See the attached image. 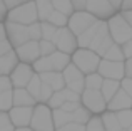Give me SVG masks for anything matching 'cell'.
<instances>
[{"label":"cell","instance_id":"obj_1","mask_svg":"<svg viewBox=\"0 0 132 131\" xmlns=\"http://www.w3.org/2000/svg\"><path fill=\"white\" fill-rule=\"evenodd\" d=\"M107 27H109V32H110V37H112L114 44H126L127 40L132 39V27L129 25L124 15L120 12H116L109 20H107Z\"/></svg>","mask_w":132,"mask_h":131},{"label":"cell","instance_id":"obj_2","mask_svg":"<svg viewBox=\"0 0 132 131\" xmlns=\"http://www.w3.org/2000/svg\"><path fill=\"white\" fill-rule=\"evenodd\" d=\"M70 57H72V64L77 66L85 76L92 74V72H97L99 64L102 61V57L92 49H77Z\"/></svg>","mask_w":132,"mask_h":131},{"label":"cell","instance_id":"obj_3","mask_svg":"<svg viewBox=\"0 0 132 131\" xmlns=\"http://www.w3.org/2000/svg\"><path fill=\"white\" fill-rule=\"evenodd\" d=\"M30 128L34 131H55L52 108L44 103H37L34 106V114L30 119Z\"/></svg>","mask_w":132,"mask_h":131},{"label":"cell","instance_id":"obj_4","mask_svg":"<svg viewBox=\"0 0 132 131\" xmlns=\"http://www.w3.org/2000/svg\"><path fill=\"white\" fill-rule=\"evenodd\" d=\"M5 20L15 22V24H23V25H30L34 22H39L35 0H30V2L22 3V5L15 7V9H10Z\"/></svg>","mask_w":132,"mask_h":131},{"label":"cell","instance_id":"obj_5","mask_svg":"<svg viewBox=\"0 0 132 131\" xmlns=\"http://www.w3.org/2000/svg\"><path fill=\"white\" fill-rule=\"evenodd\" d=\"M80 104L90 111V114L95 116H100L104 111H107V101L99 89H84L80 94Z\"/></svg>","mask_w":132,"mask_h":131},{"label":"cell","instance_id":"obj_6","mask_svg":"<svg viewBox=\"0 0 132 131\" xmlns=\"http://www.w3.org/2000/svg\"><path fill=\"white\" fill-rule=\"evenodd\" d=\"M64 76V81H65V88H69L70 91L77 92V94H82L85 89V74L74 64H69L67 67L64 69L62 72Z\"/></svg>","mask_w":132,"mask_h":131},{"label":"cell","instance_id":"obj_7","mask_svg":"<svg viewBox=\"0 0 132 131\" xmlns=\"http://www.w3.org/2000/svg\"><path fill=\"white\" fill-rule=\"evenodd\" d=\"M54 44H55V47H57V50L65 52V54H69V56H72V54L79 49L77 35H75L69 27H60V29L57 30V35L54 37Z\"/></svg>","mask_w":132,"mask_h":131},{"label":"cell","instance_id":"obj_8","mask_svg":"<svg viewBox=\"0 0 132 131\" xmlns=\"http://www.w3.org/2000/svg\"><path fill=\"white\" fill-rule=\"evenodd\" d=\"M5 30H7V39H9V42L12 44L13 49H17V47H20L22 44H25V42L30 40L29 25L5 20Z\"/></svg>","mask_w":132,"mask_h":131},{"label":"cell","instance_id":"obj_9","mask_svg":"<svg viewBox=\"0 0 132 131\" xmlns=\"http://www.w3.org/2000/svg\"><path fill=\"white\" fill-rule=\"evenodd\" d=\"M95 22H97V19L90 12H87V10H80V12H74L70 17H69L67 27L79 37L82 32H85V30H87L90 25H94Z\"/></svg>","mask_w":132,"mask_h":131},{"label":"cell","instance_id":"obj_10","mask_svg":"<svg viewBox=\"0 0 132 131\" xmlns=\"http://www.w3.org/2000/svg\"><path fill=\"white\" fill-rule=\"evenodd\" d=\"M100 76L104 79H116V81H122L126 77V64L117 62V61H107L102 59L97 69Z\"/></svg>","mask_w":132,"mask_h":131},{"label":"cell","instance_id":"obj_11","mask_svg":"<svg viewBox=\"0 0 132 131\" xmlns=\"http://www.w3.org/2000/svg\"><path fill=\"white\" fill-rule=\"evenodd\" d=\"M112 44H114V40H112V37H110L109 27H107V20H102V24H100V27H99V30H97V34H95V37H94V40H92L89 49L95 50V52L102 57L104 54H105V50L109 49Z\"/></svg>","mask_w":132,"mask_h":131},{"label":"cell","instance_id":"obj_12","mask_svg":"<svg viewBox=\"0 0 132 131\" xmlns=\"http://www.w3.org/2000/svg\"><path fill=\"white\" fill-rule=\"evenodd\" d=\"M85 10L92 13L97 20H109L116 12H119L109 0H87Z\"/></svg>","mask_w":132,"mask_h":131},{"label":"cell","instance_id":"obj_13","mask_svg":"<svg viewBox=\"0 0 132 131\" xmlns=\"http://www.w3.org/2000/svg\"><path fill=\"white\" fill-rule=\"evenodd\" d=\"M34 74H35V71H34L32 64L19 62V66L12 71V74L9 77H10V82H12L13 88H27L30 79L34 77Z\"/></svg>","mask_w":132,"mask_h":131},{"label":"cell","instance_id":"obj_14","mask_svg":"<svg viewBox=\"0 0 132 131\" xmlns=\"http://www.w3.org/2000/svg\"><path fill=\"white\" fill-rule=\"evenodd\" d=\"M17 57H19L20 62L25 64H34L40 56V47H39V40H29V42L22 44L20 47L15 49Z\"/></svg>","mask_w":132,"mask_h":131},{"label":"cell","instance_id":"obj_15","mask_svg":"<svg viewBox=\"0 0 132 131\" xmlns=\"http://www.w3.org/2000/svg\"><path fill=\"white\" fill-rule=\"evenodd\" d=\"M34 114V106H13L9 111L10 121L15 128H23L30 126V119Z\"/></svg>","mask_w":132,"mask_h":131},{"label":"cell","instance_id":"obj_16","mask_svg":"<svg viewBox=\"0 0 132 131\" xmlns=\"http://www.w3.org/2000/svg\"><path fill=\"white\" fill-rule=\"evenodd\" d=\"M107 109H109V111H114V113L122 111V109H132V98L126 91L119 89L117 94L107 103Z\"/></svg>","mask_w":132,"mask_h":131},{"label":"cell","instance_id":"obj_17","mask_svg":"<svg viewBox=\"0 0 132 131\" xmlns=\"http://www.w3.org/2000/svg\"><path fill=\"white\" fill-rule=\"evenodd\" d=\"M19 57H17V52L15 49H12L10 52L3 54L2 57H0V71H2V76H10L12 74V71L19 66Z\"/></svg>","mask_w":132,"mask_h":131},{"label":"cell","instance_id":"obj_18","mask_svg":"<svg viewBox=\"0 0 132 131\" xmlns=\"http://www.w3.org/2000/svg\"><path fill=\"white\" fill-rule=\"evenodd\" d=\"M42 82L48 84L54 91H62L65 88V81H64V76L62 72H57V71H50V72H44V74H39Z\"/></svg>","mask_w":132,"mask_h":131},{"label":"cell","instance_id":"obj_19","mask_svg":"<svg viewBox=\"0 0 132 131\" xmlns=\"http://www.w3.org/2000/svg\"><path fill=\"white\" fill-rule=\"evenodd\" d=\"M37 101L27 88H13V106H35Z\"/></svg>","mask_w":132,"mask_h":131},{"label":"cell","instance_id":"obj_20","mask_svg":"<svg viewBox=\"0 0 132 131\" xmlns=\"http://www.w3.org/2000/svg\"><path fill=\"white\" fill-rule=\"evenodd\" d=\"M100 24H102V20H97L94 25H90L85 32H82L80 35L77 37L79 49H89L90 44H92V40H94V37H95V34H97V30H99V27H100Z\"/></svg>","mask_w":132,"mask_h":131},{"label":"cell","instance_id":"obj_21","mask_svg":"<svg viewBox=\"0 0 132 131\" xmlns=\"http://www.w3.org/2000/svg\"><path fill=\"white\" fill-rule=\"evenodd\" d=\"M48 59H50V62H52L54 71H57V72H64V69L72 62V57L65 52H60V50L52 52L50 56H48Z\"/></svg>","mask_w":132,"mask_h":131},{"label":"cell","instance_id":"obj_22","mask_svg":"<svg viewBox=\"0 0 132 131\" xmlns=\"http://www.w3.org/2000/svg\"><path fill=\"white\" fill-rule=\"evenodd\" d=\"M120 89V81H116V79H104L102 88H100V92H102L104 99L107 103L117 94V91Z\"/></svg>","mask_w":132,"mask_h":131},{"label":"cell","instance_id":"obj_23","mask_svg":"<svg viewBox=\"0 0 132 131\" xmlns=\"http://www.w3.org/2000/svg\"><path fill=\"white\" fill-rule=\"evenodd\" d=\"M100 118H102L105 131H122V126H120L119 119H117V113L107 109V111H104L102 114H100Z\"/></svg>","mask_w":132,"mask_h":131},{"label":"cell","instance_id":"obj_24","mask_svg":"<svg viewBox=\"0 0 132 131\" xmlns=\"http://www.w3.org/2000/svg\"><path fill=\"white\" fill-rule=\"evenodd\" d=\"M37 7V15H39V22H47L50 13L54 12V5L50 0H35Z\"/></svg>","mask_w":132,"mask_h":131},{"label":"cell","instance_id":"obj_25","mask_svg":"<svg viewBox=\"0 0 132 131\" xmlns=\"http://www.w3.org/2000/svg\"><path fill=\"white\" fill-rule=\"evenodd\" d=\"M52 116H54L55 129L60 128V126L69 125V123H72V113H67V111H64V109H60V108L52 109Z\"/></svg>","mask_w":132,"mask_h":131},{"label":"cell","instance_id":"obj_26","mask_svg":"<svg viewBox=\"0 0 132 131\" xmlns=\"http://www.w3.org/2000/svg\"><path fill=\"white\" fill-rule=\"evenodd\" d=\"M102 59L124 62V61H126V56H124V52H122V46H119V44H112V46L105 50V54L102 56Z\"/></svg>","mask_w":132,"mask_h":131},{"label":"cell","instance_id":"obj_27","mask_svg":"<svg viewBox=\"0 0 132 131\" xmlns=\"http://www.w3.org/2000/svg\"><path fill=\"white\" fill-rule=\"evenodd\" d=\"M40 89H42V79H40V76L35 72L34 77L30 79L29 86H27V91L34 96V99H35L37 103H39V98H40Z\"/></svg>","mask_w":132,"mask_h":131},{"label":"cell","instance_id":"obj_28","mask_svg":"<svg viewBox=\"0 0 132 131\" xmlns=\"http://www.w3.org/2000/svg\"><path fill=\"white\" fill-rule=\"evenodd\" d=\"M32 67H34V71H35L37 74H44V72L54 71V67H52V62H50V59H48V56L39 57V59H37L35 62L32 64Z\"/></svg>","mask_w":132,"mask_h":131},{"label":"cell","instance_id":"obj_29","mask_svg":"<svg viewBox=\"0 0 132 131\" xmlns=\"http://www.w3.org/2000/svg\"><path fill=\"white\" fill-rule=\"evenodd\" d=\"M90 118H92L90 111H87L84 106H79V108L72 113V123H77V125H84L85 126Z\"/></svg>","mask_w":132,"mask_h":131},{"label":"cell","instance_id":"obj_30","mask_svg":"<svg viewBox=\"0 0 132 131\" xmlns=\"http://www.w3.org/2000/svg\"><path fill=\"white\" fill-rule=\"evenodd\" d=\"M47 22L52 24V25H55V27H59V29H60V27H67V24H69V15L59 12V10H54V12L50 13V17L47 19Z\"/></svg>","mask_w":132,"mask_h":131},{"label":"cell","instance_id":"obj_31","mask_svg":"<svg viewBox=\"0 0 132 131\" xmlns=\"http://www.w3.org/2000/svg\"><path fill=\"white\" fill-rule=\"evenodd\" d=\"M102 82H104V77L99 72H92V74L85 76V89H99L100 91Z\"/></svg>","mask_w":132,"mask_h":131},{"label":"cell","instance_id":"obj_32","mask_svg":"<svg viewBox=\"0 0 132 131\" xmlns=\"http://www.w3.org/2000/svg\"><path fill=\"white\" fill-rule=\"evenodd\" d=\"M12 108H13V89H10V91H5L0 94V111L9 113Z\"/></svg>","mask_w":132,"mask_h":131},{"label":"cell","instance_id":"obj_33","mask_svg":"<svg viewBox=\"0 0 132 131\" xmlns=\"http://www.w3.org/2000/svg\"><path fill=\"white\" fill-rule=\"evenodd\" d=\"M52 5H54V10H59V12L65 13V15L70 17L74 13V7H72L70 0H50Z\"/></svg>","mask_w":132,"mask_h":131},{"label":"cell","instance_id":"obj_34","mask_svg":"<svg viewBox=\"0 0 132 131\" xmlns=\"http://www.w3.org/2000/svg\"><path fill=\"white\" fill-rule=\"evenodd\" d=\"M40 25H42V39L52 40V42H54V37L57 35L59 27L52 25V24H48V22H40Z\"/></svg>","mask_w":132,"mask_h":131},{"label":"cell","instance_id":"obj_35","mask_svg":"<svg viewBox=\"0 0 132 131\" xmlns=\"http://www.w3.org/2000/svg\"><path fill=\"white\" fill-rule=\"evenodd\" d=\"M117 119H119L122 129H127L132 125V109H122V111H117Z\"/></svg>","mask_w":132,"mask_h":131},{"label":"cell","instance_id":"obj_36","mask_svg":"<svg viewBox=\"0 0 132 131\" xmlns=\"http://www.w3.org/2000/svg\"><path fill=\"white\" fill-rule=\"evenodd\" d=\"M85 131H105L104 123H102V118L92 114V118H90L87 121V125H85Z\"/></svg>","mask_w":132,"mask_h":131},{"label":"cell","instance_id":"obj_37","mask_svg":"<svg viewBox=\"0 0 132 131\" xmlns=\"http://www.w3.org/2000/svg\"><path fill=\"white\" fill-rule=\"evenodd\" d=\"M64 103H65V96H64V89H62V91H55L54 94H52L50 101H48L47 104L50 106L52 109H57V108H62Z\"/></svg>","mask_w":132,"mask_h":131},{"label":"cell","instance_id":"obj_38","mask_svg":"<svg viewBox=\"0 0 132 131\" xmlns=\"http://www.w3.org/2000/svg\"><path fill=\"white\" fill-rule=\"evenodd\" d=\"M39 47H40V56H50L52 52L57 50V47L52 40H45V39L39 40Z\"/></svg>","mask_w":132,"mask_h":131},{"label":"cell","instance_id":"obj_39","mask_svg":"<svg viewBox=\"0 0 132 131\" xmlns=\"http://www.w3.org/2000/svg\"><path fill=\"white\" fill-rule=\"evenodd\" d=\"M0 131H15V126L10 121L9 113L0 111Z\"/></svg>","mask_w":132,"mask_h":131},{"label":"cell","instance_id":"obj_40","mask_svg":"<svg viewBox=\"0 0 132 131\" xmlns=\"http://www.w3.org/2000/svg\"><path fill=\"white\" fill-rule=\"evenodd\" d=\"M54 89L50 88L48 84H45V82H42V89H40V98H39V103H44V104H47L48 101H50L52 94H54Z\"/></svg>","mask_w":132,"mask_h":131},{"label":"cell","instance_id":"obj_41","mask_svg":"<svg viewBox=\"0 0 132 131\" xmlns=\"http://www.w3.org/2000/svg\"><path fill=\"white\" fill-rule=\"evenodd\" d=\"M29 34H30V40H40L42 39V25L40 22H34L29 25Z\"/></svg>","mask_w":132,"mask_h":131},{"label":"cell","instance_id":"obj_42","mask_svg":"<svg viewBox=\"0 0 132 131\" xmlns=\"http://www.w3.org/2000/svg\"><path fill=\"white\" fill-rule=\"evenodd\" d=\"M64 96H65V103L70 101V103H80V94L70 91L69 88H64Z\"/></svg>","mask_w":132,"mask_h":131},{"label":"cell","instance_id":"obj_43","mask_svg":"<svg viewBox=\"0 0 132 131\" xmlns=\"http://www.w3.org/2000/svg\"><path fill=\"white\" fill-rule=\"evenodd\" d=\"M55 131H85V126L84 125H77V123H69L65 126H60Z\"/></svg>","mask_w":132,"mask_h":131},{"label":"cell","instance_id":"obj_44","mask_svg":"<svg viewBox=\"0 0 132 131\" xmlns=\"http://www.w3.org/2000/svg\"><path fill=\"white\" fill-rule=\"evenodd\" d=\"M10 89H13L12 82H10V77L9 76H0V94L5 91H10Z\"/></svg>","mask_w":132,"mask_h":131},{"label":"cell","instance_id":"obj_45","mask_svg":"<svg viewBox=\"0 0 132 131\" xmlns=\"http://www.w3.org/2000/svg\"><path fill=\"white\" fill-rule=\"evenodd\" d=\"M120 89H122V91H126L127 94L132 98V79L130 77H124L122 81H120Z\"/></svg>","mask_w":132,"mask_h":131},{"label":"cell","instance_id":"obj_46","mask_svg":"<svg viewBox=\"0 0 132 131\" xmlns=\"http://www.w3.org/2000/svg\"><path fill=\"white\" fill-rule=\"evenodd\" d=\"M72 7H74V12H80V10H85L87 7V0H70Z\"/></svg>","mask_w":132,"mask_h":131},{"label":"cell","instance_id":"obj_47","mask_svg":"<svg viewBox=\"0 0 132 131\" xmlns=\"http://www.w3.org/2000/svg\"><path fill=\"white\" fill-rule=\"evenodd\" d=\"M79 106H82L80 103H70V101H67V103H64V104H62L60 109H64V111H67V113H74Z\"/></svg>","mask_w":132,"mask_h":131},{"label":"cell","instance_id":"obj_48","mask_svg":"<svg viewBox=\"0 0 132 131\" xmlns=\"http://www.w3.org/2000/svg\"><path fill=\"white\" fill-rule=\"evenodd\" d=\"M122 52L126 56V59H130L132 57V39L127 40L126 44H122Z\"/></svg>","mask_w":132,"mask_h":131},{"label":"cell","instance_id":"obj_49","mask_svg":"<svg viewBox=\"0 0 132 131\" xmlns=\"http://www.w3.org/2000/svg\"><path fill=\"white\" fill-rule=\"evenodd\" d=\"M12 49H13V47H12V44L9 42V39H7V40H2V42H0V57H2L3 54L10 52Z\"/></svg>","mask_w":132,"mask_h":131},{"label":"cell","instance_id":"obj_50","mask_svg":"<svg viewBox=\"0 0 132 131\" xmlns=\"http://www.w3.org/2000/svg\"><path fill=\"white\" fill-rule=\"evenodd\" d=\"M5 2V5H7V9H15V7H19V5H22V3H27V2H30V0H3Z\"/></svg>","mask_w":132,"mask_h":131},{"label":"cell","instance_id":"obj_51","mask_svg":"<svg viewBox=\"0 0 132 131\" xmlns=\"http://www.w3.org/2000/svg\"><path fill=\"white\" fill-rule=\"evenodd\" d=\"M7 13H9V9H7L5 2H3V0H0V22H5Z\"/></svg>","mask_w":132,"mask_h":131},{"label":"cell","instance_id":"obj_52","mask_svg":"<svg viewBox=\"0 0 132 131\" xmlns=\"http://www.w3.org/2000/svg\"><path fill=\"white\" fill-rule=\"evenodd\" d=\"M124 64H126V77L132 79V57H130V59H126Z\"/></svg>","mask_w":132,"mask_h":131},{"label":"cell","instance_id":"obj_53","mask_svg":"<svg viewBox=\"0 0 132 131\" xmlns=\"http://www.w3.org/2000/svg\"><path fill=\"white\" fill-rule=\"evenodd\" d=\"M120 13H122L124 15V19L127 20V22H129V25L132 27V10H119Z\"/></svg>","mask_w":132,"mask_h":131},{"label":"cell","instance_id":"obj_54","mask_svg":"<svg viewBox=\"0 0 132 131\" xmlns=\"http://www.w3.org/2000/svg\"><path fill=\"white\" fill-rule=\"evenodd\" d=\"M7 40V30H5V22H0V42Z\"/></svg>","mask_w":132,"mask_h":131},{"label":"cell","instance_id":"obj_55","mask_svg":"<svg viewBox=\"0 0 132 131\" xmlns=\"http://www.w3.org/2000/svg\"><path fill=\"white\" fill-rule=\"evenodd\" d=\"M120 10H132V0H122Z\"/></svg>","mask_w":132,"mask_h":131},{"label":"cell","instance_id":"obj_56","mask_svg":"<svg viewBox=\"0 0 132 131\" xmlns=\"http://www.w3.org/2000/svg\"><path fill=\"white\" fill-rule=\"evenodd\" d=\"M109 2L116 7V10H120V7H122V0H109Z\"/></svg>","mask_w":132,"mask_h":131},{"label":"cell","instance_id":"obj_57","mask_svg":"<svg viewBox=\"0 0 132 131\" xmlns=\"http://www.w3.org/2000/svg\"><path fill=\"white\" fill-rule=\"evenodd\" d=\"M15 131H34L30 126H23V128H15Z\"/></svg>","mask_w":132,"mask_h":131},{"label":"cell","instance_id":"obj_58","mask_svg":"<svg viewBox=\"0 0 132 131\" xmlns=\"http://www.w3.org/2000/svg\"><path fill=\"white\" fill-rule=\"evenodd\" d=\"M127 131H132V125H130V126H129V128H127Z\"/></svg>","mask_w":132,"mask_h":131},{"label":"cell","instance_id":"obj_59","mask_svg":"<svg viewBox=\"0 0 132 131\" xmlns=\"http://www.w3.org/2000/svg\"><path fill=\"white\" fill-rule=\"evenodd\" d=\"M0 76H2V71H0Z\"/></svg>","mask_w":132,"mask_h":131},{"label":"cell","instance_id":"obj_60","mask_svg":"<svg viewBox=\"0 0 132 131\" xmlns=\"http://www.w3.org/2000/svg\"><path fill=\"white\" fill-rule=\"evenodd\" d=\"M122 131H127V129H122Z\"/></svg>","mask_w":132,"mask_h":131}]
</instances>
